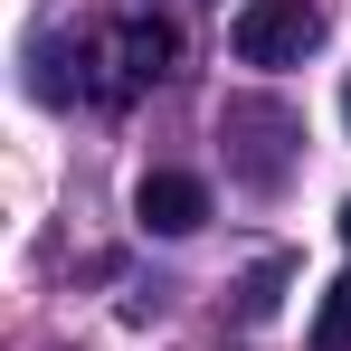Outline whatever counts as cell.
Segmentation results:
<instances>
[{"mask_svg":"<svg viewBox=\"0 0 351 351\" xmlns=\"http://www.w3.org/2000/svg\"><path fill=\"white\" fill-rule=\"evenodd\" d=\"M114 66H123V86H162L180 66V29L171 19H123L114 29Z\"/></svg>","mask_w":351,"mask_h":351,"instance_id":"3","label":"cell"},{"mask_svg":"<svg viewBox=\"0 0 351 351\" xmlns=\"http://www.w3.org/2000/svg\"><path fill=\"white\" fill-rule=\"evenodd\" d=\"M313 351H351V276H332L313 304Z\"/></svg>","mask_w":351,"mask_h":351,"instance_id":"4","label":"cell"},{"mask_svg":"<svg viewBox=\"0 0 351 351\" xmlns=\"http://www.w3.org/2000/svg\"><path fill=\"white\" fill-rule=\"evenodd\" d=\"M313 38H323V10H313V0H247L228 19V48L247 66H304Z\"/></svg>","mask_w":351,"mask_h":351,"instance_id":"1","label":"cell"},{"mask_svg":"<svg viewBox=\"0 0 351 351\" xmlns=\"http://www.w3.org/2000/svg\"><path fill=\"white\" fill-rule=\"evenodd\" d=\"M133 219H143L152 237H190V228H209V180H190V171H143Z\"/></svg>","mask_w":351,"mask_h":351,"instance_id":"2","label":"cell"},{"mask_svg":"<svg viewBox=\"0 0 351 351\" xmlns=\"http://www.w3.org/2000/svg\"><path fill=\"white\" fill-rule=\"evenodd\" d=\"M342 123H351V86H342Z\"/></svg>","mask_w":351,"mask_h":351,"instance_id":"7","label":"cell"},{"mask_svg":"<svg viewBox=\"0 0 351 351\" xmlns=\"http://www.w3.org/2000/svg\"><path fill=\"white\" fill-rule=\"evenodd\" d=\"M276 285H285V266H256V276H247V294H237V304H247V313H276Z\"/></svg>","mask_w":351,"mask_h":351,"instance_id":"5","label":"cell"},{"mask_svg":"<svg viewBox=\"0 0 351 351\" xmlns=\"http://www.w3.org/2000/svg\"><path fill=\"white\" fill-rule=\"evenodd\" d=\"M342 247H351V199H342Z\"/></svg>","mask_w":351,"mask_h":351,"instance_id":"6","label":"cell"}]
</instances>
